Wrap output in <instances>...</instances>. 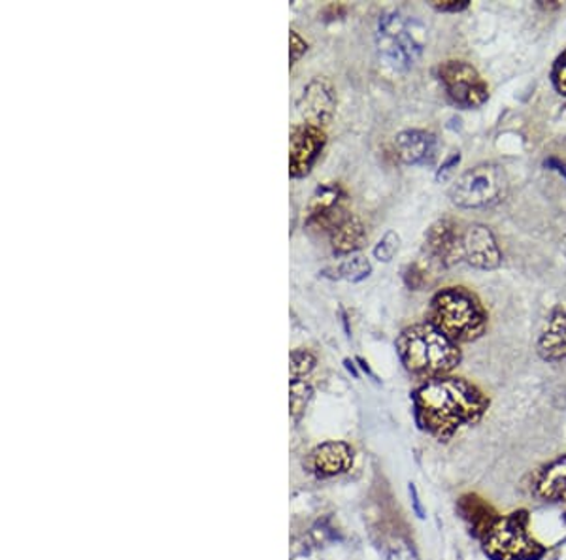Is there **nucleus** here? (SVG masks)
Wrapping results in <instances>:
<instances>
[{
    "mask_svg": "<svg viewBox=\"0 0 566 560\" xmlns=\"http://www.w3.org/2000/svg\"><path fill=\"white\" fill-rule=\"evenodd\" d=\"M410 398L417 429L440 443L480 425L491 408L486 391L454 374L420 383Z\"/></svg>",
    "mask_w": 566,
    "mask_h": 560,
    "instance_id": "f257e3e1",
    "label": "nucleus"
},
{
    "mask_svg": "<svg viewBox=\"0 0 566 560\" xmlns=\"http://www.w3.org/2000/svg\"><path fill=\"white\" fill-rule=\"evenodd\" d=\"M395 348L406 372L423 382L451 376L462 363L461 345L428 321L402 330Z\"/></svg>",
    "mask_w": 566,
    "mask_h": 560,
    "instance_id": "f03ea898",
    "label": "nucleus"
},
{
    "mask_svg": "<svg viewBox=\"0 0 566 560\" xmlns=\"http://www.w3.org/2000/svg\"><path fill=\"white\" fill-rule=\"evenodd\" d=\"M428 323L455 343H472L488 330L489 316L480 298L467 287L438 290L428 306Z\"/></svg>",
    "mask_w": 566,
    "mask_h": 560,
    "instance_id": "7ed1b4c3",
    "label": "nucleus"
},
{
    "mask_svg": "<svg viewBox=\"0 0 566 560\" xmlns=\"http://www.w3.org/2000/svg\"><path fill=\"white\" fill-rule=\"evenodd\" d=\"M375 46L380 57L391 68L406 73L427 47V29L414 15L402 10H391L378 21Z\"/></svg>",
    "mask_w": 566,
    "mask_h": 560,
    "instance_id": "20e7f679",
    "label": "nucleus"
},
{
    "mask_svg": "<svg viewBox=\"0 0 566 560\" xmlns=\"http://www.w3.org/2000/svg\"><path fill=\"white\" fill-rule=\"evenodd\" d=\"M480 549L488 560H544L549 551L533 535L531 514L525 508L501 515L480 541Z\"/></svg>",
    "mask_w": 566,
    "mask_h": 560,
    "instance_id": "39448f33",
    "label": "nucleus"
},
{
    "mask_svg": "<svg viewBox=\"0 0 566 560\" xmlns=\"http://www.w3.org/2000/svg\"><path fill=\"white\" fill-rule=\"evenodd\" d=\"M508 174L501 165L481 163L461 174L449 189V198L462 210H480L501 205L507 198Z\"/></svg>",
    "mask_w": 566,
    "mask_h": 560,
    "instance_id": "423d86ee",
    "label": "nucleus"
},
{
    "mask_svg": "<svg viewBox=\"0 0 566 560\" xmlns=\"http://www.w3.org/2000/svg\"><path fill=\"white\" fill-rule=\"evenodd\" d=\"M438 78L454 105L465 110L480 108L489 99V86L467 61H446L438 66Z\"/></svg>",
    "mask_w": 566,
    "mask_h": 560,
    "instance_id": "0eeeda50",
    "label": "nucleus"
},
{
    "mask_svg": "<svg viewBox=\"0 0 566 560\" xmlns=\"http://www.w3.org/2000/svg\"><path fill=\"white\" fill-rule=\"evenodd\" d=\"M327 145V132L322 127L296 123L290 134V176L301 179L308 176Z\"/></svg>",
    "mask_w": 566,
    "mask_h": 560,
    "instance_id": "6e6552de",
    "label": "nucleus"
},
{
    "mask_svg": "<svg viewBox=\"0 0 566 560\" xmlns=\"http://www.w3.org/2000/svg\"><path fill=\"white\" fill-rule=\"evenodd\" d=\"M462 229L455 219L442 218L428 227L425 234V255L440 268L462 263Z\"/></svg>",
    "mask_w": 566,
    "mask_h": 560,
    "instance_id": "1a4fd4ad",
    "label": "nucleus"
},
{
    "mask_svg": "<svg viewBox=\"0 0 566 560\" xmlns=\"http://www.w3.org/2000/svg\"><path fill=\"white\" fill-rule=\"evenodd\" d=\"M462 263L476 271H497L502 264L501 245L486 224H468L462 231Z\"/></svg>",
    "mask_w": 566,
    "mask_h": 560,
    "instance_id": "9d476101",
    "label": "nucleus"
},
{
    "mask_svg": "<svg viewBox=\"0 0 566 560\" xmlns=\"http://www.w3.org/2000/svg\"><path fill=\"white\" fill-rule=\"evenodd\" d=\"M348 211L346 193L340 185H319L309 200L306 227L314 231L329 232Z\"/></svg>",
    "mask_w": 566,
    "mask_h": 560,
    "instance_id": "9b49d317",
    "label": "nucleus"
},
{
    "mask_svg": "<svg viewBox=\"0 0 566 560\" xmlns=\"http://www.w3.org/2000/svg\"><path fill=\"white\" fill-rule=\"evenodd\" d=\"M296 110L304 119L303 123L309 125H329L336 110V91L327 79L316 78L304 87L301 99L296 102Z\"/></svg>",
    "mask_w": 566,
    "mask_h": 560,
    "instance_id": "f8f14e48",
    "label": "nucleus"
},
{
    "mask_svg": "<svg viewBox=\"0 0 566 560\" xmlns=\"http://www.w3.org/2000/svg\"><path fill=\"white\" fill-rule=\"evenodd\" d=\"M455 514L467 527L468 536L476 541L483 540L501 517L493 504L478 493H465L459 496L455 502Z\"/></svg>",
    "mask_w": 566,
    "mask_h": 560,
    "instance_id": "ddd939ff",
    "label": "nucleus"
},
{
    "mask_svg": "<svg viewBox=\"0 0 566 560\" xmlns=\"http://www.w3.org/2000/svg\"><path fill=\"white\" fill-rule=\"evenodd\" d=\"M529 488L544 504H566V453L534 470Z\"/></svg>",
    "mask_w": 566,
    "mask_h": 560,
    "instance_id": "4468645a",
    "label": "nucleus"
},
{
    "mask_svg": "<svg viewBox=\"0 0 566 560\" xmlns=\"http://www.w3.org/2000/svg\"><path fill=\"white\" fill-rule=\"evenodd\" d=\"M356 453L353 448L346 442H325L312 449L308 457V466L312 474L317 477H336L346 474L353 466Z\"/></svg>",
    "mask_w": 566,
    "mask_h": 560,
    "instance_id": "2eb2a0df",
    "label": "nucleus"
},
{
    "mask_svg": "<svg viewBox=\"0 0 566 560\" xmlns=\"http://www.w3.org/2000/svg\"><path fill=\"white\" fill-rule=\"evenodd\" d=\"M395 152L404 165H433L438 152V140L433 132L409 129L396 134Z\"/></svg>",
    "mask_w": 566,
    "mask_h": 560,
    "instance_id": "dca6fc26",
    "label": "nucleus"
},
{
    "mask_svg": "<svg viewBox=\"0 0 566 560\" xmlns=\"http://www.w3.org/2000/svg\"><path fill=\"white\" fill-rule=\"evenodd\" d=\"M536 351L546 363H563L566 361V310L555 308L547 316L542 329Z\"/></svg>",
    "mask_w": 566,
    "mask_h": 560,
    "instance_id": "f3484780",
    "label": "nucleus"
},
{
    "mask_svg": "<svg viewBox=\"0 0 566 560\" xmlns=\"http://www.w3.org/2000/svg\"><path fill=\"white\" fill-rule=\"evenodd\" d=\"M329 237L330 248L336 255L340 257H349L356 255V251L361 250L367 242V229L362 224L361 219L348 211L338 223L327 232Z\"/></svg>",
    "mask_w": 566,
    "mask_h": 560,
    "instance_id": "a211bd4d",
    "label": "nucleus"
},
{
    "mask_svg": "<svg viewBox=\"0 0 566 560\" xmlns=\"http://www.w3.org/2000/svg\"><path fill=\"white\" fill-rule=\"evenodd\" d=\"M370 272H372V264H370L369 259L364 255H349V257L342 259L340 263H336L335 266L323 271V276L359 284V282L370 276Z\"/></svg>",
    "mask_w": 566,
    "mask_h": 560,
    "instance_id": "6ab92c4d",
    "label": "nucleus"
},
{
    "mask_svg": "<svg viewBox=\"0 0 566 560\" xmlns=\"http://www.w3.org/2000/svg\"><path fill=\"white\" fill-rule=\"evenodd\" d=\"M314 396V389L306 380H291L290 383V409L293 421H301L304 411L308 408L309 400Z\"/></svg>",
    "mask_w": 566,
    "mask_h": 560,
    "instance_id": "aec40b11",
    "label": "nucleus"
},
{
    "mask_svg": "<svg viewBox=\"0 0 566 560\" xmlns=\"http://www.w3.org/2000/svg\"><path fill=\"white\" fill-rule=\"evenodd\" d=\"M290 363L291 380H304L316 369L317 359L312 351L298 348L291 351Z\"/></svg>",
    "mask_w": 566,
    "mask_h": 560,
    "instance_id": "412c9836",
    "label": "nucleus"
},
{
    "mask_svg": "<svg viewBox=\"0 0 566 560\" xmlns=\"http://www.w3.org/2000/svg\"><path fill=\"white\" fill-rule=\"evenodd\" d=\"M401 248V237L395 231H388L374 248V259L380 263H391Z\"/></svg>",
    "mask_w": 566,
    "mask_h": 560,
    "instance_id": "4be33fe9",
    "label": "nucleus"
},
{
    "mask_svg": "<svg viewBox=\"0 0 566 560\" xmlns=\"http://www.w3.org/2000/svg\"><path fill=\"white\" fill-rule=\"evenodd\" d=\"M402 277H404V284L409 285L410 289L422 290L425 289V285H428L427 271L420 263L409 264L404 268Z\"/></svg>",
    "mask_w": 566,
    "mask_h": 560,
    "instance_id": "5701e85b",
    "label": "nucleus"
},
{
    "mask_svg": "<svg viewBox=\"0 0 566 560\" xmlns=\"http://www.w3.org/2000/svg\"><path fill=\"white\" fill-rule=\"evenodd\" d=\"M552 84L560 97H566V50L560 53L552 66Z\"/></svg>",
    "mask_w": 566,
    "mask_h": 560,
    "instance_id": "b1692460",
    "label": "nucleus"
},
{
    "mask_svg": "<svg viewBox=\"0 0 566 560\" xmlns=\"http://www.w3.org/2000/svg\"><path fill=\"white\" fill-rule=\"evenodd\" d=\"M431 7L435 8L436 12L459 13L465 12L470 2L468 0H433Z\"/></svg>",
    "mask_w": 566,
    "mask_h": 560,
    "instance_id": "393cba45",
    "label": "nucleus"
},
{
    "mask_svg": "<svg viewBox=\"0 0 566 560\" xmlns=\"http://www.w3.org/2000/svg\"><path fill=\"white\" fill-rule=\"evenodd\" d=\"M290 44H291V66L295 65L296 61L303 57L306 50H308V44H306V40L301 36V34L296 33V31H291L290 34Z\"/></svg>",
    "mask_w": 566,
    "mask_h": 560,
    "instance_id": "a878e982",
    "label": "nucleus"
},
{
    "mask_svg": "<svg viewBox=\"0 0 566 560\" xmlns=\"http://www.w3.org/2000/svg\"><path fill=\"white\" fill-rule=\"evenodd\" d=\"M459 163H461V153H455V155H451V157L442 165L440 171H438V174H436V179L438 182H444V179H448L451 174H454L455 168L459 166Z\"/></svg>",
    "mask_w": 566,
    "mask_h": 560,
    "instance_id": "bb28decb",
    "label": "nucleus"
},
{
    "mask_svg": "<svg viewBox=\"0 0 566 560\" xmlns=\"http://www.w3.org/2000/svg\"><path fill=\"white\" fill-rule=\"evenodd\" d=\"M410 495H412V502H414L415 514L420 519H425V509H423L422 502H420V495H417V488L414 483H410Z\"/></svg>",
    "mask_w": 566,
    "mask_h": 560,
    "instance_id": "cd10ccee",
    "label": "nucleus"
},
{
    "mask_svg": "<svg viewBox=\"0 0 566 560\" xmlns=\"http://www.w3.org/2000/svg\"><path fill=\"white\" fill-rule=\"evenodd\" d=\"M546 166H552V168H554V171L559 172L560 176H565V178H566L565 163H560V161H557V158H549V161H546Z\"/></svg>",
    "mask_w": 566,
    "mask_h": 560,
    "instance_id": "c85d7f7f",
    "label": "nucleus"
},
{
    "mask_svg": "<svg viewBox=\"0 0 566 560\" xmlns=\"http://www.w3.org/2000/svg\"><path fill=\"white\" fill-rule=\"evenodd\" d=\"M565 523H566V514H565Z\"/></svg>",
    "mask_w": 566,
    "mask_h": 560,
    "instance_id": "c756f323",
    "label": "nucleus"
}]
</instances>
